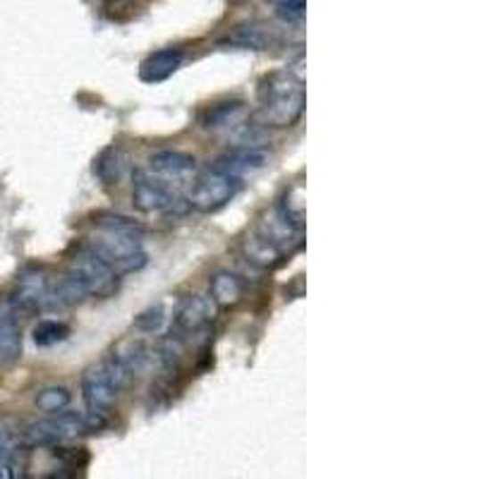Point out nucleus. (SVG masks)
I'll return each mask as SVG.
<instances>
[{"mask_svg": "<svg viewBox=\"0 0 479 479\" xmlns=\"http://www.w3.org/2000/svg\"><path fill=\"white\" fill-rule=\"evenodd\" d=\"M96 235L84 240L118 276L135 274L146 267V252L142 250L145 226L120 213H96Z\"/></svg>", "mask_w": 479, "mask_h": 479, "instance_id": "obj_1", "label": "nucleus"}, {"mask_svg": "<svg viewBox=\"0 0 479 479\" xmlns=\"http://www.w3.org/2000/svg\"><path fill=\"white\" fill-rule=\"evenodd\" d=\"M120 288V276L108 267L87 243L75 244L70 254L68 271L55 283V295L61 307L82 302L84 297H99L108 300Z\"/></svg>", "mask_w": 479, "mask_h": 479, "instance_id": "obj_2", "label": "nucleus"}, {"mask_svg": "<svg viewBox=\"0 0 479 479\" xmlns=\"http://www.w3.org/2000/svg\"><path fill=\"white\" fill-rule=\"evenodd\" d=\"M257 101L259 108L254 113V122L259 128H293L304 113L302 75H297L293 68L268 72L259 82Z\"/></svg>", "mask_w": 479, "mask_h": 479, "instance_id": "obj_3", "label": "nucleus"}, {"mask_svg": "<svg viewBox=\"0 0 479 479\" xmlns=\"http://www.w3.org/2000/svg\"><path fill=\"white\" fill-rule=\"evenodd\" d=\"M106 426V415L99 412H89V415H79V412H55L48 419H37L31 425L24 426L22 443L31 449H44V446H61L72 436L79 434L99 432Z\"/></svg>", "mask_w": 479, "mask_h": 479, "instance_id": "obj_4", "label": "nucleus"}, {"mask_svg": "<svg viewBox=\"0 0 479 479\" xmlns=\"http://www.w3.org/2000/svg\"><path fill=\"white\" fill-rule=\"evenodd\" d=\"M243 190V180L223 173L219 168H204L197 178H192L190 192H187V204L199 213H213L235 199L237 192Z\"/></svg>", "mask_w": 479, "mask_h": 479, "instance_id": "obj_5", "label": "nucleus"}, {"mask_svg": "<svg viewBox=\"0 0 479 479\" xmlns=\"http://www.w3.org/2000/svg\"><path fill=\"white\" fill-rule=\"evenodd\" d=\"M132 204L142 213H176V216L190 209L183 192L173 190L145 168H137L132 173Z\"/></svg>", "mask_w": 479, "mask_h": 479, "instance_id": "obj_6", "label": "nucleus"}, {"mask_svg": "<svg viewBox=\"0 0 479 479\" xmlns=\"http://www.w3.org/2000/svg\"><path fill=\"white\" fill-rule=\"evenodd\" d=\"M10 304L17 314H38L61 307L55 295V283L46 268H24L17 278L15 293L10 297Z\"/></svg>", "mask_w": 479, "mask_h": 479, "instance_id": "obj_7", "label": "nucleus"}, {"mask_svg": "<svg viewBox=\"0 0 479 479\" xmlns=\"http://www.w3.org/2000/svg\"><path fill=\"white\" fill-rule=\"evenodd\" d=\"M213 321H216V304L211 302V297L187 295L178 304L176 314H173L170 335H176L187 345L199 343L202 338L206 341Z\"/></svg>", "mask_w": 479, "mask_h": 479, "instance_id": "obj_8", "label": "nucleus"}, {"mask_svg": "<svg viewBox=\"0 0 479 479\" xmlns=\"http://www.w3.org/2000/svg\"><path fill=\"white\" fill-rule=\"evenodd\" d=\"M145 170L170 185L173 190L183 192L197 173V159L183 152H159L146 161Z\"/></svg>", "mask_w": 479, "mask_h": 479, "instance_id": "obj_9", "label": "nucleus"}, {"mask_svg": "<svg viewBox=\"0 0 479 479\" xmlns=\"http://www.w3.org/2000/svg\"><path fill=\"white\" fill-rule=\"evenodd\" d=\"M82 396L87 403V410L106 415L115 405V398L120 396V391L115 388L113 379L108 376L103 362L89 367L82 376Z\"/></svg>", "mask_w": 479, "mask_h": 479, "instance_id": "obj_10", "label": "nucleus"}, {"mask_svg": "<svg viewBox=\"0 0 479 479\" xmlns=\"http://www.w3.org/2000/svg\"><path fill=\"white\" fill-rule=\"evenodd\" d=\"M268 163V156L264 152H259L254 146H237L233 152L223 153L216 159L213 168H219L223 173H228L233 178H247L259 173L261 168Z\"/></svg>", "mask_w": 479, "mask_h": 479, "instance_id": "obj_11", "label": "nucleus"}, {"mask_svg": "<svg viewBox=\"0 0 479 479\" xmlns=\"http://www.w3.org/2000/svg\"><path fill=\"white\" fill-rule=\"evenodd\" d=\"M209 295L211 302L221 310H235L237 304L247 297V281L233 271H216L209 281Z\"/></svg>", "mask_w": 479, "mask_h": 479, "instance_id": "obj_12", "label": "nucleus"}, {"mask_svg": "<svg viewBox=\"0 0 479 479\" xmlns=\"http://www.w3.org/2000/svg\"><path fill=\"white\" fill-rule=\"evenodd\" d=\"M243 257L250 261L252 267L261 268V271H274V268H278L281 264H285L288 254L278 250L271 240L259 235L257 230L252 228L250 233H247V237L243 240Z\"/></svg>", "mask_w": 479, "mask_h": 479, "instance_id": "obj_13", "label": "nucleus"}, {"mask_svg": "<svg viewBox=\"0 0 479 479\" xmlns=\"http://www.w3.org/2000/svg\"><path fill=\"white\" fill-rule=\"evenodd\" d=\"M22 355V334L17 324V312L10 300L0 302V367L17 362Z\"/></svg>", "mask_w": 479, "mask_h": 479, "instance_id": "obj_14", "label": "nucleus"}, {"mask_svg": "<svg viewBox=\"0 0 479 479\" xmlns=\"http://www.w3.org/2000/svg\"><path fill=\"white\" fill-rule=\"evenodd\" d=\"M185 62L183 48H163L156 51L145 62L139 65V79L146 84H161L166 82L168 77H173Z\"/></svg>", "mask_w": 479, "mask_h": 479, "instance_id": "obj_15", "label": "nucleus"}, {"mask_svg": "<svg viewBox=\"0 0 479 479\" xmlns=\"http://www.w3.org/2000/svg\"><path fill=\"white\" fill-rule=\"evenodd\" d=\"M276 41H278L276 31L271 29V27H267V24L259 22L240 24V27H235V29L228 34V38H226V44H230V46L252 48V51H268Z\"/></svg>", "mask_w": 479, "mask_h": 479, "instance_id": "obj_16", "label": "nucleus"}, {"mask_svg": "<svg viewBox=\"0 0 479 479\" xmlns=\"http://www.w3.org/2000/svg\"><path fill=\"white\" fill-rule=\"evenodd\" d=\"M129 156L122 152L120 146H108L99 153V159L94 161V176L99 178L106 187L120 185V180L128 173Z\"/></svg>", "mask_w": 479, "mask_h": 479, "instance_id": "obj_17", "label": "nucleus"}, {"mask_svg": "<svg viewBox=\"0 0 479 479\" xmlns=\"http://www.w3.org/2000/svg\"><path fill=\"white\" fill-rule=\"evenodd\" d=\"M244 111L243 101H223V103H216V106L206 108L199 122H202V128L204 129H219L226 128L230 122L235 120L237 115Z\"/></svg>", "mask_w": 479, "mask_h": 479, "instance_id": "obj_18", "label": "nucleus"}, {"mask_svg": "<svg viewBox=\"0 0 479 479\" xmlns=\"http://www.w3.org/2000/svg\"><path fill=\"white\" fill-rule=\"evenodd\" d=\"M278 209H281V213L288 219V221H293L295 226H300V228H304V185L302 183H295L290 190H285V194H283V199L278 202Z\"/></svg>", "mask_w": 479, "mask_h": 479, "instance_id": "obj_19", "label": "nucleus"}, {"mask_svg": "<svg viewBox=\"0 0 479 479\" xmlns=\"http://www.w3.org/2000/svg\"><path fill=\"white\" fill-rule=\"evenodd\" d=\"M34 403L41 412H48V415H55V412L68 410L70 403H72V396H70L68 388L62 386H48L44 391H38Z\"/></svg>", "mask_w": 479, "mask_h": 479, "instance_id": "obj_20", "label": "nucleus"}, {"mask_svg": "<svg viewBox=\"0 0 479 479\" xmlns=\"http://www.w3.org/2000/svg\"><path fill=\"white\" fill-rule=\"evenodd\" d=\"M31 335H34V343H37L38 348H51V345L68 341L70 326L68 324H62V321L44 319L34 326V334Z\"/></svg>", "mask_w": 479, "mask_h": 479, "instance_id": "obj_21", "label": "nucleus"}, {"mask_svg": "<svg viewBox=\"0 0 479 479\" xmlns=\"http://www.w3.org/2000/svg\"><path fill=\"white\" fill-rule=\"evenodd\" d=\"M276 15L285 24H295L304 17V0H276Z\"/></svg>", "mask_w": 479, "mask_h": 479, "instance_id": "obj_22", "label": "nucleus"}, {"mask_svg": "<svg viewBox=\"0 0 479 479\" xmlns=\"http://www.w3.org/2000/svg\"><path fill=\"white\" fill-rule=\"evenodd\" d=\"M51 449H54V458L62 460V463H68L72 470H79V467L89 463L87 449H58V446H51Z\"/></svg>", "mask_w": 479, "mask_h": 479, "instance_id": "obj_23", "label": "nucleus"}, {"mask_svg": "<svg viewBox=\"0 0 479 479\" xmlns=\"http://www.w3.org/2000/svg\"><path fill=\"white\" fill-rule=\"evenodd\" d=\"M161 324H163V307H159V304L139 314L137 321H135V326H137L139 331H145V334H153V331H159Z\"/></svg>", "mask_w": 479, "mask_h": 479, "instance_id": "obj_24", "label": "nucleus"}, {"mask_svg": "<svg viewBox=\"0 0 479 479\" xmlns=\"http://www.w3.org/2000/svg\"><path fill=\"white\" fill-rule=\"evenodd\" d=\"M15 442L5 429H0V465H15Z\"/></svg>", "mask_w": 479, "mask_h": 479, "instance_id": "obj_25", "label": "nucleus"}, {"mask_svg": "<svg viewBox=\"0 0 479 479\" xmlns=\"http://www.w3.org/2000/svg\"><path fill=\"white\" fill-rule=\"evenodd\" d=\"M108 3H122V0H108Z\"/></svg>", "mask_w": 479, "mask_h": 479, "instance_id": "obj_26", "label": "nucleus"}, {"mask_svg": "<svg viewBox=\"0 0 479 479\" xmlns=\"http://www.w3.org/2000/svg\"><path fill=\"white\" fill-rule=\"evenodd\" d=\"M233 3H244V0H233Z\"/></svg>", "mask_w": 479, "mask_h": 479, "instance_id": "obj_27", "label": "nucleus"}]
</instances>
